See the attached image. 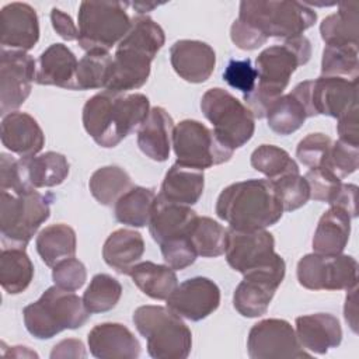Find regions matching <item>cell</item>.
I'll list each match as a JSON object with an SVG mask.
<instances>
[{"label":"cell","mask_w":359,"mask_h":359,"mask_svg":"<svg viewBox=\"0 0 359 359\" xmlns=\"http://www.w3.org/2000/svg\"><path fill=\"white\" fill-rule=\"evenodd\" d=\"M174 72L188 83L206 81L216 66V53L210 45L196 39H180L170 48Z\"/></svg>","instance_id":"44dd1931"},{"label":"cell","mask_w":359,"mask_h":359,"mask_svg":"<svg viewBox=\"0 0 359 359\" xmlns=\"http://www.w3.org/2000/svg\"><path fill=\"white\" fill-rule=\"evenodd\" d=\"M189 237L198 255L203 258H216L226 251L227 229L212 217L198 216Z\"/></svg>","instance_id":"74e56055"},{"label":"cell","mask_w":359,"mask_h":359,"mask_svg":"<svg viewBox=\"0 0 359 359\" xmlns=\"http://www.w3.org/2000/svg\"><path fill=\"white\" fill-rule=\"evenodd\" d=\"M311 57V43L304 35L285 39L264 49L255 59L258 83L243 100L254 118H265L269 107L283 94L292 74Z\"/></svg>","instance_id":"7a4b0ae2"},{"label":"cell","mask_w":359,"mask_h":359,"mask_svg":"<svg viewBox=\"0 0 359 359\" xmlns=\"http://www.w3.org/2000/svg\"><path fill=\"white\" fill-rule=\"evenodd\" d=\"M251 359H300L311 353L300 345L294 328L282 318H265L254 324L247 337Z\"/></svg>","instance_id":"4fadbf2b"},{"label":"cell","mask_w":359,"mask_h":359,"mask_svg":"<svg viewBox=\"0 0 359 359\" xmlns=\"http://www.w3.org/2000/svg\"><path fill=\"white\" fill-rule=\"evenodd\" d=\"M112 63V56L109 52L91 50L79 60L76 84L77 90H97L105 88L109 67Z\"/></svg>","instance_id":"60d3db41"},{"label":"cell","mask_w":359,"mask_h":359,"mask_svg":"<svg viewBox=\"0 0 359 359\" xmlns=\"http://www.w3.org/2000/svg\"><path fill=\"white\" fill-rule=\"evenodd\" d=\"M359 167V146L349 144L344 140L332 142L327 167L341 180L353 174Z\"/></svg>","instance_id":"7dc6e473"},{"label":"cell","mask_w":359,"mask_h":359,"mask_svg":"<svg viewBox=\"0 0 359 359\" xmlns=\"http://www.w3.org/2000/svg\"><path fill=\"white\" fill-rule=\"evenodd\" d=\"M352 217L341 208L330 206L318 220L313 236V250L318 254H342L351 234Z\"/></svg>","instance_id":"f546056e"},{"label":"cell","mask_w":359,"mask_h":359,"mask_svg":"<svg viewBox=\"0 0 359 359\" xmlns=\"http://www.w3.org/2000/svg\"><path fill=\"white\" fill-rule=\"evenodd\" d=\"M310 102L316 115H327L339 119L358 108V80L320 76L311 80Z\"/></svg>","instance_id":"ac0fdd59"},{"label":"cell","mask_w":359,"mask_h":359,"mask_svg":"<svg viewBox=\"0 0 359 359\" xmlns=\"http://www.w3.org/2000/svg\"><path fill=\"white\" fill-rule=\"evenodd\" d=\"M332 139L324 133H309L296 147L297 160L309 168L327 167Z\"/></svg>","instance_id":"ee69618b"},{"label":"cell","mask_w":359,"mask_h":359,"mask_svg":"<svg viewBox=\"0 0 359 359\" xmlns=\"http://www.w3.org/2000/svg\"><path fill=\"white\" fill-rule=\"evenodd\" d=\"M251 165L258 172L264 174L266 180L273 181L285 174L299 172L297 163L290 154L275 144H261L251 154Z\"/></svg>","instance_id":"f35d334b"},{"label":"cell","mask_w":359,"mask_h":359,"mask_svg":"<svg viewBox=\"0 0 359 359\" xmlns=\"http://www.w3.org/2000/svg\"><path fill=\"white\" fill-rule=\"evenodd\" d=\"M126 6L121 1H81L77 14L80 48L109 52L118 45L132 24Z\"/></svg>","instance_id":"ba28073f"},{"label":"cell","mask_w":359,"mask_h":359,"mask_svg":"<svg viewBox=\"0 0 359 359\" xmlns=\"http://www.w3.org/2000/svg\"><path fill=\"white\" fill-rule=\"evenodd\" d=\"M156 196L151 188L132 187L114 205L115 219L130 227H144L150 222Z\"/></svg>","instance_id":"e575fe53"},{"label":"cell","mask_w":359,"mask_h":359,"mask_svg":"<svg viewBox=\"0 0 359 359\" xmlns=\"http://www.w3.org/2000/svg\"><path fill=\"white\" fill-rule=\"evenodd\" d=\"M52 279L56 286L65 290H79L87 280V271L81 261L77 258H66L57 262L52 269Z\"/></svg>","instance_id":"681fc988"},{"label":"cell","mask_w":359,"mask_h":359,"mask_svg":"<svg viewBox=\"0 0 359 359\" xmlns=\"http://www.w3.org/2000/svg\"><path fill=\"white\" fill-rule=\"evenodd\" d=\"M139 14H144L147 11H151L153 8H156L158 6V3H143V1H137V3H132L130 4Z\"/></svg>","instance_id":"680465c9"},{"label":"cell","mask_w":359,"mask_h":359,"mask_svg":"<svg viewBox=\"0 0 359 359\" xmlns=\"http://www.w3.org/2000/svg\"><path fill=\"white\" fill-rule=\"evenodd\" d=\"M129 276L146 296L154 300H167L178 286L177 273L171 266L151 261L137 262Z\"/></svg>","instance_id":"1f68e13d"},{"label":"cell","mask_w":359,"mask_h":359,"mask_svg":"<svg viewBox=\"0 0 359 359\" xmlns=\"http://www.w3.org/2000/svg\"><path fill=\"white\" fill-rule=\"evenodd\" d=\"M201 109L213 125L216 137L233 151L252 137L255 130L252 112L227 90L220 87L208 90L201 98Z\"/></svg>","instance_id":"9c48e42d"},{"label":"cell","mask_w":359,"mask_h":359,"mask_svg":"<svg viewBox=\"0 0 359 359\" xmlns=\"http://www.w3.org/2000/svg\"><path fill=\"white\" fill-rule=\"evenodd\" d=\"M359 3L344 1L338 11L325 17L320 24V34L325 46H358Z\"/></svg>","instance_id":"4dcf8cb0"},{"label":"cell","mask_w":359,"mask_h":359,"mask_svg":"<svg viewBox=\"0 0 359 359\" xmlns=\"http://www.w3.org/2000/svg\"><path fill=\"white\" fill-rule=\"evenodd\" d=\"M220 289L209 278L195 276L180 283L167 299V307L182 318L201 321L217 310Z\"/></svg>","instance_id":"e0dca14e"},{"label":"cell","mask_w":359,"mask_h":359,"mask_svg":"<svg viewBox=\"0 0 359 359\" xmlns=\"http://www.w3.org/2000/svg\"><path fill=\"white\" fill-rule=\"evenodd\" d=\"M203 188L205 175L202 170L175 163L165 172L158 196L170 202L191 206L199 201Z\"/></svg>","instance_id":"f1b7e54d"},{"label":"cell","mask_w":359,"mask_h":359,"mask_svg":"<svg viewBox=\"0 0 359 359\" xmlns=\"http://www.w3.org/2000/svg\"><path fill=\"white\" fill-rule=\"evenodd\" d=\"M130 175L118 165H104L95 170L88 181V188L94 199L104 206H112L132 188Z\"/></svg>","instance_id":"8d00e7d4"},{"label":"cell","mask_w":359,"mask_h":359,"mask_svg":"<svg viewBox=\"0 0 359 359\" xmlns=\"http://www.w3.org/2000/svg\"><path fill=\"white\" fill-rule=\"evenodd\" d=\"M356 195H358V187L355 184H344L341 185L335 199L331 202L330 206H337L348 212V215L355 219L358 216L356 209Z\"/></svg>","instance_id":"11a10c76"},{"label":"cell","mask_w":359,"mask_h":359,"mask_svg":"<svg viewBox=\"0 0 359 359\" xmlns=\"http://www.w3.org/2000/svg\"><path fill=\"white\" fill-rule=\"evenodd\" d=\"M356 292L358 287L353 286L348 290L344 307V316L348 325L352 328L353 332H358V304H356Z\"/></svg>","instance_id":"6f0895ef"},{"label":"cell","mask_w":359,"mask_h":359,"mask_svg":"<svg viewBox=\"0 0 359 359\" xmlns=\"http://www.w3.org/2000/svg\"><path fill=\"white\" fill-rule=\"evenodd\" d=\"M358 46H325L321 57V76L358 80Z\"/></svg>","instance_id":"b9f144b4"},{"label":"cell","mask_w":359,"mask_h":359,"mask_svg":"<svg viewBox=\"0 0 359 359\" xmlns=\"http://www.w3.org/2000/svg\"><path fill=\"white\" fill-rule=\"evenodd\" d=\"M90 352L98 359H136L142 346L133 332L119 323L94 325L87 337Z\"/></svg>","instance_id":"7402d4cb"},{"label":"cell","mask_w":359,"mask_h":359,"mask_svg":"<svg viewBox=\"0 0 359 359\" xmlns=\"http://www.w3.org/2000/svg\"><path fill=\"white\" fill-rule=\"evenodd\" d=\"M296 275L309 290H349L358 286V262L352 255L311 252L299 259Z\"/></svg>","instance_id":"7c38bea8"},{"label":"cell","mask_w":359,"mask_h":359,"mask_svg":"<svg viewBox=\"0 0 359 359\" xmlns=\"http://www.w3.org/2000/svg\"><path fill=\"white\" fill-rule=\"evenodd\" d=\"M158 50L146 41L132 35H125L116 45L109 67L105 90L118 94L137 90L146 84L151 62Z\"/></svg>","instance_id":"8fae6325"},{"label":"cell","mask_w":359,"mask_h":359,"mask_svg":"<svg viewBox=\"0 0 359 359\" xmlns=\"http://www.w3.org/2000/svg\"><path fill=\"white\" fill-rule=\"evenodd\" d=\"M150 112V101L142 93L101 91L83 107V126L93 140L105 149L118 146L137 129Z\"/></svg>","instance_id":"6da1fadb"},{"label":"cell","mask_w":359,"mask_h":359,"mask_svg":"<svg viewBox=\"0 0 359 359\" xmlns=\"http://www.w3.org/2000/svg\"><path fill=\"white\" fill-rule=\"evenodd\" d=\"M337 132L339 140H344L349 144L359 146V128H358V108L345 114L338 119Z\"/></svg>","instance_id":"db71d44e"},{"label":"cell","mask_w":359,"mask_h":359,"mask_svg":"<svg viewBox=\"0 0 359 359\" xmlns=\"http://www.w3.org/2000/svg\"><path fill=\"white\" fill-rule=\"evenodd\" d=\"M86 356H87V352H86L83 342L80 339H74V338H69V339H63V341L57 342L50 352L52 359L86 358Z\"/></svg>","instance_id":"9f6ffc18"},{"label":"cell","mask_w":359,"mask_h":359,"mask_svg":"<svg viewBox=\"0 0 359 359\" xmlns=\"http://www.w3.org/2000/svg\"><path fill=\"white\" fill-rule=\"evenodd\" d=\"M122 296V285L118 279L108 273H97L87 286L83 302L87 310L94 313H105L112 310Z\"/></svg>","instance_id":"ab89813d"},{"label":"cell","mask_w":359,"mask_h":359,"mask_svg":"<svg viewBox=\"0 0 359 359\" xmlns=\"http://www.w3.org/2000/svg\"><path fill=\"white\" fill-rule=\"evenodd\" d=\"M34 189L28 182L22 158H15L11 154H0V191L21 194Z\"/></svg>","instance_id":"bcb514c9"},{"label":"cell","mask_w":359,"mask_h":359,"mask_svg":"<svg viewBox=\"0 0 359 359\" xmlns=\"http://www.w3.org/2000/svg\"><path fill=\"white\" fill-rule=\"evenodd\" d=\"M172 149L175 163L202 171L229 161L234 153L216 137L212 129L195 119H184L174 126Z\"/></svg>","instance_id":"30bf717a"},{"label":"cell","mask_w":359,"mask_h":359,"mask_svg":"<svg viewBox=\"0 0 359 359\" xmlns=\"http://www.w3.org/2000/svg\"><path fill=\"white\" fill-rule=\"evenodd\" d=\"M257 79V70L248 57L243 60L231 59L223 72V80L231 88L241 91L244 95L254 90Z\"/></svg>","instance_id":"f907efd6"},{"label":"cell","mask_w":359,"mask_h":359,"mask_svg":"<svg viewBox=\"0 0 359 359\" xmlns=\"http://www.w3.org/2000/svg\"><path fill=\"white\" fill-rule=\"evenodd\" d=\"M311 80L299 83L290 93L282 94L266 111L268 126L286 136L299 130L307 118L316 116L310 102Z\"/></svg>","instance_id":"ffe728a7"},{"label":"cell","mask_w":359,"mask_h":359,"mask_svg":"<svg viewBox=\"0 0 359 359\" xmlns=\"http://www.w3.org/2000/svg\"><path fill=\"white\" fill-rule=\"evenodd\" d=\"M52 195L35 188L14 194L0 192V234L6 247L25 248L34 234L50 216Z\"/></svg>","instance_id":"52a82bcc"},{"label":"cell","mask_w":359,"mask_h":359,"mask_svg":"<svg viewBox=\"0 0 359 359\" xmlns=\"http://www.w3.org/2000/svg\"><path fill=\"white\" fill-rule=\"evenodd\" d=\"M36 77V62L22 50H0V114L20 108L31 94Z\"/></svg>","instance_id":"9a60e30c"},{"label":"cell","mask_w":359,"mask_h":359,"mask_svg":"<svg viewBox=\"0 0 359 359\" xmlns=\"http://www.w3.org/2000/svg\"><path fill=\"white\" fill-rule=\"evenodd\" d=\"M196 217L198 215L191 206L170 202L157 195L147 226L151 238L157 244H163L172 238L191 236Z\"/></svg>","instance_id":"603a6c76"},{"label":"cell","mask_w":359,"mask_h":359,"mask_svg":"<svg viewBox=\"0 0 359 359\" xmlns=\"http://www.w3.org/2000/svg\"><path fill=\"white\" fill-rule=\"evenodd\" d=\"M230 38L233 43L243 50H254L262 46L268 38H265L262 34H259L257 29L252 27L244 24L238 18L234 20L230 28Z\"/></svg>","instance_id":"816d5d0a"},{"label":"cell","mask_w":359,"mask_h":359,"mask_svg":"<svg viewBox=\"0 0 359 359\" xmlns=\"http://www.w3.org/2000/svg\"><path fill=\"white\" fill-rule=\"evenodd\" d=\"M304 178L310 188V199L327 202L328 205L335 199L342 185V180L325 167L310 168Z\"/></svg>","instance_id":"f6af8a7d"},{"label":"cell","mask_w":359,"mask_h":359,"mask_svg":"<svg viewBox=\"0 0 359 359\" xmlns=\"http://www.w3.org/2000/svg\"><path fill=\"white\" fill-rule=\"evenodd\" d=\"M296 335L310 353L324 355L330 349L339 346L342 341V328L339 320L328 313H314L296 318Z\"/></svg>","instance_id":"d4e9b609"},{"label":"cell","mask_w":359,"mask_h":359,"mask_svg":"<svg viewBox=\"0 0 359 359\" xmlns=\"http://www.w3.org/2000/svg\"><path fill=\"white\" fill-rule=\"evenodd\" d=\"M1 49L31 50L39 39V20L27 3H8L0 11Z\"/></svg>","instance_id":"d6986e66"},{"label":"cell","mask_w":359,"mask_h":359,"mask_svg":"<svg viewBox=\"0 0 359 359\" xmlns=\"http://www.w3.org/2000/svg\"><path fill=\"white\" fill-rule=\"evenodd\" d=\"M226 261L240 273L268 266L280 258L275 252L273 236L264 230H227Z\"/></svg>","instance_id":"2e32d148"},{"label":"cell","mask_w":359,"mask_h":359,"mask_svg":"<svg viewBox=\"0 0 359 359\" xmlns=\"http://www.w3.org/2000/svg\"><path fill=\"white\" fill-rule=\"evenodd\" d=\"M34 265L25 248L6 247L0 255V285L8 294L24 292L32 282Z\"/></svg>","instance_id":"d590c367"},{"label":"cell","mask_w":359,"mask_h":359,"mask_svg":"<svg viewBox=\"0 0 359 359\" xmlns=\"http://www.w3.org/2000/svg\"><path fill=\"white\" fill-rule=\"evenodd\" d=\"M172 130L174 121L171 115L161 107H153L137 129V146L150 160L165 161L172 146Z\"/></svg>","instance_id":"4316f807"},{"label":"cell","mask_w":359,"mask_h":359,"mask_svg":"<svg viewBox=\"0 0 359 359\" xmlns=\"http://www.w3.org/2000/svg\"><path fill=\"white\" fill-rule=\"evenodd\" d=\"M163 259L174 271L188 268L196 261L198 252L191 241V237H178L160 244Z\"/></svg>","instance_id":"c3c4849f"},{"label":"cell","mask_w":359,"mask_h":359,"mask_svg":"<svg viewBox=\"0 0 359 359\" xmlns=\"http://www.w3.org/2000/svg\"><path fill=\"white\" fill-rule=\"evenodd\" d=\"M133 324L147 341V352L154 359H185L191 353L192 332L182 317L163 306H140L133 313Z\"/></svg>","instance_id":"5b68a950"},{"label":"cell","mask_w":359,"mask_h":359,"mask_svg":"<svg viewBox=\"0 0 359 359\" xmlns=\"http://www.w3.org/2000/svg\"><path fill=\"white\" fill-rule=\"evenodd\" d=\"M0 137L3 146L20 157L36 156L45 144V135L36 119L20 111L3 116Z\"/></svg>","instance_id":"cb8c5ba5"},{"label":"cell","mask_w":359,"mask_h":359,"mask_svg":"<svg viewBox=\"0 0 359 359\" xmlns=\"http://www.w3.org/2000/svg\"><path fill=\"white\" fill-rule=\"evenodd\" d=\"M35 245L45 265L53 268L57 262L74 257L77 248L76 231L65 223L46 226L36 236Z\"/></svg>","instance_id":"d6a6232c"},{"label":"cell","mask_w":359,"mask_h":359,"mask_svg":"<svg viewBox=\"0 0 359 359\" xmlns=\"http://www.w3.org/2000/svg\"><path fill=\"white\" fill-rule=\"evenodd\" d=\"M50 22L56 34L65 41H77L79 39V28L73 22L72 17L62 11L60 8L53 7L50 10Z\"/></svg>","instance_id":"f5cc1de1"},{"label":"cell","mask_w":359,"mask_h":359,"mask_svg":"<svg viewBox=\"0 0 359 359\" xmlns=\"http://www.w3.org/2000/svg\"><path fill=\"white\" fill-rule=\"evenodd\" d=\"M216 215L234 230H264L276 224L283 206L269 180H245L226 187L216 201Z\"/></svg>","instance_id":"3957f363"},{"label":"cell","mask_w":359,"mask_h":359,"mask_svg":"<svg viewBox=\"0 0 359 359\" xmlns=\"http://www.w3.org/2000/svg\"><path fill=\"white\" fill-rule=\"evenodd\" d=\"M79 60L63 43L49 45L38 57L35 83L56 86L66 90H77L76 73Z\"/></svg>","instance_id":"484cf974"},{"label":"cell","mask_w":359,"mask_h":359,"mask_svg":"<svg viewBox=\"0 0 359 359\" xmlns=\"http://www.w3.org/2000/svg\"><path fill=\"white\" fill-rule=\"evenodd\" d=\"M285 272L286 264L280 257L268 266L244 273L233 294L234 309L247 318L264 316L285 278Z\"/></svg>","instance_id":"5bb4252c"},{"label":"cell","mask_w":359,"mask_h":359,"mask_svg":"<svg viewBox=\"0 0 359 359\" xmlns=\"http://www.w3.org/2000/svg\"><path fill=\"white\" fill-rule=\"evenodd\" d=\"M144 252L142 234L130 229L112 231L104 243L102 258L108 266L121 275H129L132 268L140 262Z\"/></svg>","instance_id":"83f0119b"},{"label":"cell","mask_w":359,"mask_h":359,"mask_svg":"<svg viewBox=\"0 0 359 359\" xmlns=\"http://www.w3.org/2000/svg\"><path fill=\"white\" fill-rule=\"evenodd\" d=\"M90 316L83 297L56 285L48 287L36 302L22 310L27 331L38 339H50L65 330L80 328Z\"/></svg>","instance_id":"277c9868"},{"label":"cell","mask_w":359,"mask_h":359,"mask_svg":"<svg viewBox=\"0 0 359 359\" xmlns=\"http://www.w3.org/2000/svg\"><path fill=\"white\" fill-rule=\"evenodd\" d=\"M275 191L282 202L285 212L296 210L307 203L310 199V188L300 172L285 174L272 181Z\"/></svg>","instance_id":"7bdbcfd3"},{"label":"cell","mask_w":359,"mask_h":359,"mask_svg":"<svg viewBox=\"0 0 359 359\" xmlns=\"http://www.w3.org/2000/svg\"><path fill=\"white\" fill-rule=\"evenodd\" d=\"M28 182L36 188H50L60 185L69 175L67 158L57 151H46L39 156L21 157Z\"/></svg>","instance_id":"836d02e7"},{"label":"cell","mask_w":359,"mask_h":359,"mask_svg":"<svg viewBox=\"0 0 359 359\" xmlns=\"http://www.w3.org/2000/svg\"><path fill=\"white\" fill-rule=\"evenodd\" d=\"M238 20L252 27L265 38L289 39L303 35L317 21L316 11L299 1L243 0Z\"/></svg>","instance_id":"8992f818"}]
</instances>
